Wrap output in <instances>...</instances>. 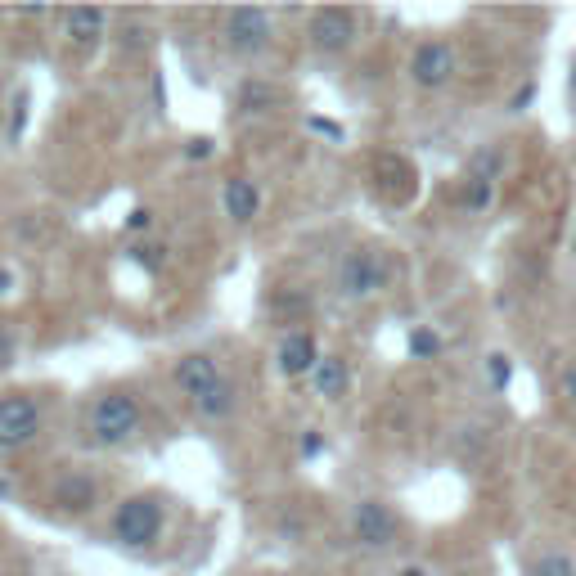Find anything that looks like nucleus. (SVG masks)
I'll return each instance as SVG.
<instances>
[{
    "mask_svg": "<svg viewBox=\"0 0 576 576\" xmlns=\"http://www.w3.org/2000/svg\"><path fill=\"white\" fill-rule=\"evenodd\" d=\"M90 432L104 446H122L140 432V401L131 392H104L90 410Z\"/></svg>",
    "mask_w": 576,
    "mask_h": 576,
    "instance_id": "obj_1",
    "label": "nucleus"
},
{
    "mask_svg": "<svg viewBox=\"0 0 576 576\" xmlns=\"http://www.w3.org/2000/svg\"><path fill=\"white\" fill-rule=\"evenodd\" d=\"M113 536L126 549H144L162 536V504L153 495H131L113 513Z\"/></svg>",
    "mask_w": 576,
    "mask_h": 576,
    "instance_id": "obj_2",
    "label": "nucleus"
},
{
    "mask_svg": "<svg viewBox=\"0 0 576 576\" xmlns=\"http://www.w3.org/2000/svg\"><path fill=\"white\" fill-rule=\"evenodd\" d=\"M41 432V405L27 392L0 396V450H23Z\"/></svg>",
    "mask_w": 576,
    "mask_h": 576,
    "instance_id": "obj_3",
    "label": "nucleus"
},
{
    "mask_svg": "<svg viewBox=\"0 0 576 576\" xmlns=\"http://www.w3.org/2000/svg\"><path fill=\"white\" fill-rule=\"evenodd\" d=\"M225 45H230L239 59H252L270 45V14L257 5H239L225 14Z\"/></svg>",
    "mask_w": 576,
    "mask_h": 576,
    "instance_id": "obj_4",
    "label": "nucleus"
},
{
    "mask_svg": "<svg viewBox=\"0 0 576 576\" xmlns=\"http://www.w3.org/2000/svg\"><path fill=\"white\" fill-rule=\"evenodd\" d=\"M351 41H356V14H351V9L329 5V9H315L311 14V45L315 50L338 54V50H347Z\"/></svg>",
    "mask_w": 576,
    "mask_h": 576,
    "instance_id": "obj_5",
    "label": "nucleus"
},
{
    "mask_svg": "<svg viewBox=\"0 0 576 576\" xmlns=\"http://www.w3.org/2000/svg\"><path fill=\"white\" fill-rule=\"evenodd\" d=\"M338 288L351 297V302H360V297H374L378 288H383V261H378L369 248H356L347 261H342Z\"/></svg>",
    "mask_w": 576,
    "mask_h": 576,
    "instance_id": "obj_6",
    "label": "nucleus"
},
{
    "mask_svg": "<svg viewBox=\"0 0 576 576\" xmlns=\"http://www.w3.org/2000/svg\"><path fill=\"white\" fill-rule=\"evenodd\" d=\"M410 77H414V86H423V90L446 86V81L455 77V50H450L446 41H423L410 59Z\"/></svg>",
    "mask_w": 576,
    "mask_h": 576,
    "instance_id": "obj_7",
    "label": "nucleus"
},
{
    "mask_svg": "<svg viewBox=\"0 0 576 576\" xmlns=\"http://www.w3.org/2000/svg\"><path fill=\"white\" fill-rule=\"evenodd\" d=\"M351 531H356L360 545L369 549H387L396 540V518L383 500H360L356 513H351Z\"/></svg>",
    "mask_w": 576,
    "mask_h": 576,
    "instance_id": "obj_8",
    "label": "nucleus"
},
{
    "mask_svg": "<svg viewBox=\"0 0 576 576\" xmlns=\"http://www.w3.org/2000/svg\"><path fill=\"white\" fill-rule=\"evenodd\" d=\"M221 378H225V374L216 369V360L203 356V351H194V356H180V360H176V383H180V392H185L189 401H198L203 392H212Z\"/></svg>",
    "mask_w": 576,
    "mask_h": 576,
    "instance_id": "obj_9",
    "label": "nucleus"
},
{
    "mask_svg": "<svg viewBox=\"0 0 576 576\" xmlns=\"http://www.w3.org/2000/svg\"><path fill=\"white\" fill-rule=\"evenodd\" d=\"M279 374L297 378V374H315V365H320V347H315L311 333H288L284 342H279Z\"/></svg>",
    "mask_w": 576,
    "mask_h": 576,
    "instance_id": "obj_10",
    "label": "nucleus"
},
{
    "mask_svg": "<svg viewBox=\"0 0 576 576\" xmlns=\"http://www.w3.org/2000/svg\"><path fill=\"white\" fill-rule=\"evenodd\" d=\"M63 27H68V41H77L81 50H90V45L108 32V14H104V9H86V5H81V9H68Z\"/></svg>",
    "mask_w": 576,
    "mask_h": 576,
    "instance_id": "obj_11",
    "label": "nucleus"
},
{
    "mask_svg": "<svg viewBox=\"0 0 576 576\" xmlns=\"http://www.w3.org/2000/svg\"><path fill=\"white\" fill-rule=\"evenodd\" d=\"M225 212H230V221L248 225L252 216L261 212V194H257V185H252V180H243V176L225 180Z\"/></svg>",
    "mask_w": 576,
    "mask_h": 576,
    "instance_id": "obj_12",
    "label": "nucleus"
},
{
    "mask_svg": "<svg viewBox=\"0 0 576 576\" xmlns=\"http://www.w3.org/2000/svg\"><path fill=\"white\" fill-rule=\"evenodd\" d=\"M54 500H59L68 513H90L95 509V482H90L86 473H68V477H59V486H54Z\"/></svg>",
    "mask_w": 576,
    "mask_h": 576,
    "instance_id": "obj_13",
    "label": "nucleus"
},
{
    "mask_svg": "<svg viewBox=\"0 0 576 576\" xmlns=\"http://www.w3.org/2000/svg\"><path fill=\"white\" fill-rule=\"evenodd\" d=\"M311 383H315V392H320V396L338 401V396L347 392V360H342V356H320V365H315Z\"/></svg>",
    "mask_w": 576,
    "mask_h": 576,
    "instance_id": "obj_14",
    "label": "nucleus"
},
{
    "mask_svg": "<svg viewBox=\"0 0 576 576\" xmlns=\"http://www.w3.org/2000/svg\"><path fill=\"white\" fill-rule=\"evenodd\" d=\"M198 414H203V419H225V414L234 410V387H230V378H221V383L212 387V392H203L198 396Z\"/></svg>",
    "mask_w": 576,
    "mask_h": 576,
    "instance_id": "obj_15",
    "label": "nucleus"
},
{
    "mask_svg": "<svg viewBox=\"0 0 576 576\" xmlns=\"http://www.w3.org/2000/svg\"><path fill=\"white\" fill-rule=\"evenodd\" d=\"M275 104V90L266 86V81H243L239 86V108L243 113H261V108Z\"/></svg>",
    "mask_w": 576,
    "mask_h": 576,
    "instance_id": "obj_16",
    "label": "nucleus"
},
{
    "mask_svg": "<svg viewBox=\"0 0 576 576\" xmlns=\"http://www.w3.org/2000/svg\"><path fill=\"white\" fill-rule=\"evenodd\" d=\"M410 351H414L419 360H432V356L441 351V338H437L432 329H414V333H410Z\"/></svg>",
    "mask_w": 576,
    "mask_h": 576,
    "instance_id": "obj_17",
    "label": "nucleus"
},
{
    "mask_svg": "<svg viewBox=\"0 0 576 576\" xmlns=\"http://www.w3.org/2000/svg\"><path fill=\"white\" fill-rule=\"evenodd\" d=\"M531 576H576V567H572V558H567V554H545Z\"/></svg>",
    "mask_w": 576,
    "mask_h": 576,
    "instance_id": "obj_18",
    "label": "nucleus"
},
{
    "mask_svg": "<svg viewBox=\"0 0 576 576\" xmlns=\"http://www.w3.org/2000/svg\"><path fill=\"white\" fill-rule=\"evenodd\" d=\"M131 261H135V266H144V270H158L162 266V248H158V243H140V248H131Z\"/></svg>",
    "mask_w": 576,
    "mask_h": 576,
    "instance_id": "obj_19",
    "label": "nucleus"
},
{
    "mask_svg": "<svg viewBox=\"0 0 576 576\" xmlns=\"http://www.w3.org/2000/svg\"><path fill=\"white\" fill-rule=\"evenodd\" d=\"M464 203L473 207V212H482V207L491 203V185H486V180H468V194H464Z\"/></svg>",
    "mask_w": 576,
    "mask_h": 576,
    "instance_id": "obj_20",
    "label": "nucleus"
},
{
    "mask_svg": "<svg viewBox=\"0 0 576 576\" xmlns=\"http://www.w3.org/2000/svg\"><path fill=\"white\" fill-rule=\"evenodd\" d=\"M486 369H491V383L495 387L509 383V356H491V360H486Z\"/></svg>",
    "mask_w": 576,
    "mask_h": 576,
    "instance_id": "obj_21",
    "label": "nucleus"
},
{
    "mask_svg": "<svg viewBox=\"0 0 576 576\" xmlns=\"http://www.w3.org/2000/svg\"><path fill=\"white\" fill-rule=\"evenodd\" d=\"M149 225H153V212H149V207H135V212L126 216V230H149Z\"/></svg>",
    "mask_w": 576,
    "mask_h": 576,
    "instance_id": "obj_22",
    "label": "nucleus"
},
{
    "mask_svg": "<svg viewBox=\"0 0 576 576\" xmlns=\"http://www.w3.org/2000/svg\"><path fill=\"white\" fill-rule=\"evenodd\" d=\"M14 360V329H0V369Z\"/></svg>",
    "mask_w": 576,
    "mask_h": 576,
    "instance_id": "obj_23",
    "label": "nucleus"
},
{
    "mask_svg": "<svg viewBox=\"0 0 576 576\" xmlns=\"http://www.w3.org/2000/svg\"><path fill=\"white\" fill-rule=\"evenodd\" d=\"M558 383H563V396H567V401L576 405V360L563 369V378H558Z\"/></svg>",
    "mask_w": 576,
    "mask_h": 576,
    "instance_id": "obj_24",
    "label": "nucleus"
},
{
    "mask_svg": "<svg viewBox=\"0 0 576 576\" xmlns=\"http://www.w3.org/2000/svg\"><path fill=\"white\" fill-rule=\"evenodd\" d=\"M122 41H126V45H144V41H149V32H144L140 23H126V36H122Z\"/></svg>",
    "mask_w": 576,
    "mask_h": 576,
    "instance_id": "obj_25",
    "label": "nucleus"
},
{
    "mask_svg": "<svg viewBox=\"0 0 576 576\" xmlns=\"http://www.w3.org/2000/svg\"><path fill=\"white\" fill-rule=\"evenodd\" d=\"M311 131H324V135H329V140H342V126L324 122V117H311Z\"/></svg>",
    "mask_w": 576,
    "mask_h": 576,
    "instance_id": "obj_26",
    "label": "nucleus"
},
{
    "mask_svg": "<svg viewBox=\"0 0 576 576\" xmlns=\"http://www.w3.org/2000/svg\"><path fill=\"white\" fill-rule=\"evenodd\" d=\"M531 95H536V86H522L518 95H513V104H509V108H513V113H522V108L531 104Z\"/></svg>",
    "mask_w": 576,
    "mask_h": 576,
    "instance_id": "obj_27",
    "label": "nucleus"
},
{
    "mask_svg": "<svg viewBox=\"0 0 576 576\" xmlns=\"http://www.w3.org/2000/svg\"><path fill=\"white\" fill-rule=\"evenodd\" d=\"M320 446H324L320 432H306V437H302V455H320Z\"/></svg>",
    "mask_w": 576,
    "mask_h": 576,
    "instance_id": "obj_28",
    "label": "nucleus"
},
{
    "mask_svg": "<svg viewBox=\"0 0 576 576\" xmlns=\"http://www.w3.org/2000/svg\"><path fill=\"white\" fill-rule=\"evenodd\" d=\"M207 153H212V140H203V135H198V140L189 144V158H207Z\"/></svg>",
    "mask_w": 576,
    "mask_h": 576,
    "instance_id": "obj_29",
    "label": "nucleus"
},
{
    "mask_svg": "<svg viewBox=\"0 0 576 576\" xmlns=\"http://www.w3.org/2000/svg\"><path fill=\"white\" fill-rule=\"evenodd\" d=\"M9 288H14V275H9V270L0 266V293H9Z\"/></svg>",
    "mask_w": 576,
    "mask_h": 576,
    "instance_id": "obj_30",
    "label": "nucleus"
},
{
    "mask_svg": "<svg viewBox=\"0 0 576 576\" xmlns=\"http://www.w3.org/2000/svg\"><path fill=\"white\" fill-rule=\"evenodd\" d=\"M401 576H428L423 567H401Z\"/></svg>",
    "mask_w": 576,
    "mask_h": 576,
    "instance_id": "obj_31",
    "label": "nucleus"
},
{
    "mask_svg": "<svg viewBox=\"0 0 576 576\" xmlns=\"http://www.w3.org/2000/svg\"><path fill=\"white\" fill-rule=\"evenodd\" d=\"M572 90H576V68H572Z\"/></svg>",
    "mask_w": 576,
    "mask_h": 576,
    "instance_id": "obj_32",
    "label": "nucleus"
}]
</instances>
